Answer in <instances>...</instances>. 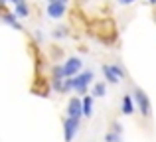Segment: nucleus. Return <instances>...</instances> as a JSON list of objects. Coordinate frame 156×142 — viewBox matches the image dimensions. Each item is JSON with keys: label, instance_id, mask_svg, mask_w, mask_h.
<instances>
[{"label": "nucleus", "instance_id": "obj_1", "mask_svg": "<svg viewBox=\"0 0 156 142\" xmlns=\"http://www.w3.org/2000/svg\"><path fill=\"white\" fill-rule=\"evenodd\" d=\"M133 99H134V105H136V111L140 113L144 119H148L152 115V105H150V99L140 87H134L133 89Z\"/></svg>", "mask_w": 156, "mask_h": 142}, {"label": "nucleus", "instance_id": "obj_2", "mask_svg": "<svg viewBox=\"0 0 156 142\" xmlns=\"http://www.w3.org/2000/svg\"><path fill=\"white\" fill-rule=\"evenodd\" d=\"M93 71H79L75 77H71V85H73V91L77 95H85L89 89V85L93 83Z\"/></svg>", "mask_w": 156, "mask_h": 142}, {"label": "nucleus", "instance_id": "obj_3", "mask_svg": "<svg viewBox=\"0 0 156 142\" xmlns=\"http://www.w3.org/2000/svg\"><path fill=\"white\" fill-rule=\"evenodd\" d=\"M79 124H81V119L77 116H67L63 120V138L65 142H73L75 134L79 132Z\"/></svg>", "mask_w": 156, "mask_h": 142}, {"label": "nucleus", "instance_id": "obj_4", "mask_svg": "<svg viewBox=\"0 0 156 142\" xmlns=\"http://www.w3.org/2000/svg\"><path fill=\"white\" fill-rule=\"evenodd\" d=\"M61 67H63L65 77H75L77 73L81 71V67H83V61H81L79 57H69V59H65V63Z\"/></svg>", "mask_w": 156, "mask_h": 142}, {"label": "nucleus", "instance_id": "obj_5", "mask_svg": "<svg viewBox=\"0 0 156 142\" xmlns=\"http://www.w3.org/2000/svg\"><path fill=\"white\" fill-rule=\"evenodd\" d=\"M65 10H67V4L65 2H57V0H48V16L53 20L63 18Z\"/></svg>", "mask_w": 156, "mask_h": 142}, {"label": "nucleus", "instance_id": "obj_6", "mask_svg": "<svg viewBox=\"0 0 156 142\" xmlns=\"http://www.w3.org/2000/svg\"><path fill=\"white\" fill-rule=\"evenodd\" d=\"M67 116H77L81 119L83 116V109H81V97H71L67 103Z\"/></svg>", "mask_w": 156, "mask_h": 142}, {"label": "nucleus", "instance_id": "obj_7", "mask_svg": "<svg viewBox=\"0 0 156 142\" xmlns=\"http://www.w3.org/2000/svg\"><path fill=\"white\" fill-rule=\"evenodd\" d=\"M134 111H136V105H134V99H133V95H122V99H121V113L122 115H126V116H130V115H134Z\"/></svg>", "mask_w": 156, "mask_h": 142}, {"label": "nucleus", "instance_id": "obj_8", "mask_svg": "<svg viewBox=\"0 0 156 142\" xmlns=\"http://www.w3.org/2000/svg\"><path fill=\"white\" fill-rule=\"evenodd\" d=\"M2 22H4V24H8V26H12L14 30H18V32H22V30H24L22 24L18 22V18H16L14 14H10V12H4V14H2Z\"/></svg>", "mask_w": 156, "mask_h": 142}, {"label": "nucleus", "instance_id": "obj_9", "mask_svg": "<svg viewBox=\"0 0 156 142\" xmlns=\"http://www.w3.org/2000/svg\"><path fill=\"white\" fill-rule=\"evenodd\" d=\"M14 6H16V8H14V16H16V18H28V16H30V8H28L26 0L14 4Z\"/></svg>", "mask_w": 156, "mask_h": 142}, {"label": "nucleus", "instance_id": "obj_10", "mask_svg": "<svg viewBox=\"0 0 156 142\" xmlns=\"http://www.w3.org/2000/svg\"><path fill=\"white\" fill-rule=\"evenodd\" d=\"M81 109H83V116H91L93 115V97L85 95L81 99Z\"/></svg>", "mask_w": 156, "mask_h": 142}, {"label": "nucleus", "instance_id": "obj_11", "mask_svg": "<svg viewBox=\"0 0 156 142\" xmlns=\"http://www.w3.org/2000/svg\"><path fill=\"white\" fill-rule=\"evenodd\" d=\"M103 75H105V81H107V83H111V85H117L119 81H121V79H119V77L113 73V69H111L109 63H107V65H103Z\"/></svg>", "mask_w": 156, "mask_h": 142}, {"label": "nucleus", "instance_id": "obj_12", "mask_svg": "<svg viewBox=\"0 0 156 142\" xmlns=\"http://www.w3.org/2000/svg\"><path fill=\"white\" fill-rule=\"evenodd\" d=\"M91 93H93V97H105L107 95V83H103V81L95 83L93 89H91Z\"/></svg>", "mask_w": 156, "mask_h": 142}, {"label": "nucleus", "instance_id": "obj_13", "mask_svg": "<svg viewBox=\"0 0 156 142\" xmlns=\"http://www.w3.org/2000/svg\"><path fill=\"white\" fill-rule=\"evenodd\" d=\"M105 142H122V134H119V132H113L109 130L105 134Z\"/></svg>", "mask_w": 156, "mask_h": 142}, {"label": "nucleus", "instance_id": "obj_14", "mask_svg": "<svg viewBox=\"0 0 156 142\" xmlns=\"http://www.w3.org/2000/svg\"><path fill=\"white\" fill-rule=\"evenodd\" d=\"M111 69H113V73H115V75H117V77H119L121 81H122V79L126 77V71L122 69V67L119 65V63H111Z\"/></svg>", "mask_w": 156, "mask_h": 142}, {"label": "nucleus", "instance_id": "obj_15", "mask_svg": "<svg viewBox=\"0 0 156 142\" xmlns=\"http://www.w3.org/2000/svg\"><path fill=\"white\" fill-rule=\"evenodd\" d=\"M67 36V30L65 28H57L55 32H53V38H65Z\"/></svg>", "mask_w": 156, "mask_h": 142}, {"label": "nucleus", "instance_id": "obj_16", "mask_svg": "<svg viewBox=\"0 0 156 142\" xmlns=\"http://www.w3.org/2000/svg\"><path fill=\"white\" fill-rule=\"evenodd\" d=\"M113 132H119V134H122V124L121 123H113V128H111Z\"/></svg>", "mask_w": 156, "mask_h": 142}, {"label": "nucleus", "instance_id": "obj_17", "mask_svg": "<svg viewBox=\"0 0 156 142\" xmlns=\"http://www.w3.org/2000/svg\"><path fill=\"white\" fill-rule=\"evenodd\" d=\"M117 2L121 4V6H129V4H134L136 0H117Z\"/></svg>", "mask_w": 156, "mask_h": 142}, {"label": "nucleus", "instance_id": "obj_18", "mask_svg": "<svg viewBox=\"0 0 156 142\" xmlns=\"http://www.w3.org/2000/svg\"><path fill=\"white\" fill-rule=\"evenodd\" d=\"M4 2H12V4H18V2H22V0H4Z\"/></svg>", "mask_w": 156, "mask_h": 142}, {"label": "nucleus", "instance_id": "obj_19", "mask_svg": "<svg viewBox=\"0 0 156 142\" xmlns=\"http://www.w3.org/2000/svg\"><path fill=\"white\" fill-rule=\"evenodd\" d=\"M148 4H152V6H156V0H146Z\"/></svg>", "mask_w": 156, "mask_h": 142}]
</instances>
